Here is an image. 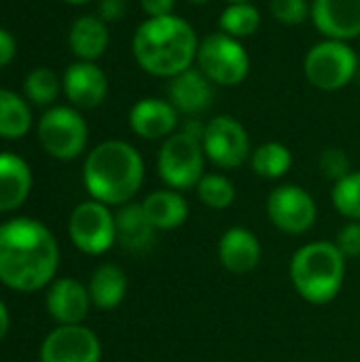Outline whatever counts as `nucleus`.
Wrapping results in <instances>:
<instances>
[{"label":"nucleus","mask_w":360,"mask_h":362,"mask_svg":"<svg viewBox=\"0 0 360 362\" xmlns=\"http://www.w3.org/2000/svg\"><path fill=\"white\" fill-rule=\"evenodd\" d=\"M346 278V257L335 242H312L301 246L291 261L295 291L314 305L331 303Z\"/></svg>","instance_id":"obj_4"},{"label":"nucleus","mask_w":360,"mask_h":362,"mask_svg":"<svg viewBox=\"0 0 360 362\" xmlns=\"http://www.w3.org/2000/svg\"><path fill=\"white\" fill-rule=\"evenodd\" d=\"M199 38L189 21L178 15L149 17L134 34L132 51L138 66L161 78H172L195 62Z\"/></svg>","instance_id":"obj_2"},{"label":"nucleus","mask_w":360,"mask_h":362,"mask_svg":"<svg viewBox=\"0 0 360 362\" xmlns=\"http://www.w3.org/2000/svg\"><path fill=\"white\" fill-rule=\"evenodd\" d=\"M320 172L331 178L333 182L346 178L352 170H350V159L342 148H327L320 155Z\"/></svg>","instance_id":"obj_31"},{"label":"nucleus","mask_w":360,"mask_h":362,"mask_svg":"<svg viewBox=\"0 0 360 362\" xmlns=\"http://www.w3.org/2000/svg\"><path fill=\"white\" fill-rule=\"evenodd\" d=\"M89 305V291L72 278L55 280L47 293V310L59 325H81L87 318Z\"/></svg>","instance_id":"obj_17"},{"label":"nucleus","mask_w":360,"mask_h":362,"mask_svg":"<svg viewBox=\"0 0 360 362\" xmlns=\"http://www.w3.org/2000/svg\"><path fill=\"white\" fill-rule=\"evenodd\" d=\"M195 189L199 202L212 210H225L236 202V187L223 174H204Z\"/></svg>","instance_id":"obj_27"},{"label":"nucleus","mask_w":360,"mask_h":362,"mask_svg":"<svg viewBox=\"0 0 360 362\" xmlns=\"http://www.w3.org/2000/svg\"><path fill=\"white\" fill-rule=\"evenodd\" d=\"M269 11L274 19H278L284 25H299L310 15L308 0H272Z\"/></svg>","instance_id":"obj_30"},{"label":"nucleus","mask_w":360,"mask_h":362,"mask_svg":"<svg viewBox=\"0 0 360 362\" xmlns=\"http://www.w3.org/2000/svg\"><path fill=\"white\" fill-rule=\"evenodd\" d=\"M102 348L83 325H59L40 348V362H100Z\"/></svg>","instance_id":"obj_12"},{"label":"nucleus","mask_w":360,"mask_h":362,"mask_svg":"<svg viewBox=\"0 0 360 362\" xmlns=\"http://www.w3.org/2000/svg\"><path fill=\"white\" fill-rule=\"evenodd\" d=\"M140 6L149 17H166L172 15L176 0H140Z\"/></svg>","instance_id":"obj_33"},{"label":"nucleus","mask_w":360,"mask_h":362,"mask_svg":"<svg viewBox=\"0 0 360 362\" xmlns=\"http://www.w3.org/2000/svg\"><path fill=\"white\" fill-rule=\"evenodd\" d=\"M310 17L325 38L348 42L360 36V0H314Z\"/></svg>","instance_id":"obj_13"},{"label":"nucleus","mask_w":360,"mask_h":362,"mask_svg":"<svg viewBox=\"0 0 360 362\" xmlns=\"http://www.w3.org/2000/svg\"><path fill=\"white\" fill-rule=\"evenodd\" d=\"M64 93L79 108H95L108 93V78L93 62H74L64 74Z\"/></svg>","instance_id":"obj_15"},{"label":"nucleus","mask_w":360,"mask_h":362,"mask_svg":"<svg viewBox=\"0 0 360 362\" xmlns=\"http://www.w3.org/2000/svg\"><path fill=\"white\" fill-rule=\"evenodd\" d=\"M32 123L28 104L13 91L0 89V138H21Z\"/></svg>","instance_id":"obj_24"},{"label":"nucleus","mask_w":360,"mask_h":362,"mask_svg":"<svg viewBox=\"0 0 360 362\" xmlns=\"http://www.w3.org/2000/svg\"><path fill=\"white\" fill-rule=\"evenodd\" d=\"M142 208L157 231L178 229L189 218L187 199L174 189H161V191L146 195L142 202Z\"/></svg>","instance_id":"obj_21"},{"label":"nucleus","mask_w":360,"mask_h":362,"mask_svg":"<svg viewBox=\"0 0 360 362\" xmlns=\"http://www.w3.org/2000/svg\"><path fill=\"white\" fill-rule=\"evenodd\" d=\"M59 250L51 231L32 218L0 227V282L15 291H38L57 272Z\"/></svg>","instance_id":"obj_1"},{"label":"nucleus","mask_w":360,"mask_h":362,"mask_svg":"<svg viewBox=\"0 0 360 362\" xmlns=\"http://www.w3.org/2000/svg\"><path fill=\"white\" fill-rule=\"evenodd\" d=\"M89 195L104 206H123L134 199L144 180V161L140 153L123 140L98 144L83 168Z\"/></svg>","instance_id":"obj_3"},{"label":"nucleus","mask_w":360,"mask_h":362,"mask_svg":"<svg viewBox=\"0 0 360 362\" xmlns=\"http://www.w3.org/2000/svg\"><path fill=\"white\" fill-rule=\"evenodd\" d=\"M155 227L144 214L142 204H123L115 214V233L117 242L129 252H144L155 242Z\"/></svg>","instance_id":"obj_19"},{"label":"nucleus","mask_w":360,"mask_h":362,"mask_svg":"<svg viewBox=\"0 0 360 362\" xmlns=\"http://www.w3.org/2000/svg\"><path fill=\"white\" fill-rule=\"evenodd\" d=\"M219 261L231 274H248L261 261V244L257 235L244 227H231L219 242Z\"/></svg>","instance_id":"obj_18"},{"label":"nucleus","mask_w":360,"mask_h":362,"mask_svg":"<svg viewBox=\"0 0 360 362\" xmlns=\"http://www.w3.org/2000/svg\"><path fill=\"white\" fill-rule=\"evenodd\" d=\"M267 216L282 233L301 235L316 223V202L303 187L282 185L267 197Z\"/></svg>","instance_id":"obj_11"},{"label":"nucleus","mask_w":360,"mask_h":362,"mask_svg":"<svg viewBox=\"0 0 360 362\" xmlns=\"http://www.w3.org/2000/svg\"><path fill=\"white\" fill-rule=\"evenodd\" d=\"M227 4H244V2H252V0H225Z\"/></svg>","instance_id":"obj_37"},{"label":"nucleus","mask_w":360,"mask_h":362,"mask_svg":"<svg viewBox=\"0 0 360 362\" xmlns=\"http://www.w3.org/2000/svg\"><path fill=\"white\" fill-rule=\"evenodd\" d=\"M178 125V110L168 100L144 98L129 110V127L144 140L170 138Z\"/></svg>","instance_id":"obj_16"},{"label":"nucleus","mask_w":360,"mask_h":362,"mask_svg":"<svg viewBox=\"0 0 360 362\" xmlns=\"http://www.w3.org/2000/svg\"><path fill=\"white\" fill-rule=\"evenodd\" d=\"M335 246L346 259H356L360 257V221L348 223L335 240Z\"/></svg>","instance_id":"obj_32"},{"label":"nucleus","mask_w":360,"mask_h":362,"mask_svg":"<svg viewBox=\"0 0 360 362\" xmlns=\"http://www.w3.org/2000/svg\"><path fill=\"white\" fill-rule=\"evenodd\" d=\"M202 146L206 157L223 170L240 168L250 157V138L244 125L229 115L214 117L206 123Z\"/></svg>","instance_id":"obj_9"},{"label":"nucleus","mask_w":360,"mask_h":362,"mask_svg":"<svg viewBox=\"0 0 360 362\" xmlns=\"http://www.w3.org/2000/svg\"><path fill=\"white\" fill-rule=\"evenodd\" d=\"M70 49L81 62L98 59L108 47V30L106 21L95 15L79 17L70 28Z\"/></svg>","instance_id":"obj_22"},{"label":"nucleus","mask_w":360,"mask_h":362,"mask_svg":"<svg viewBox=\"0 0 360 362\" xmlns=\"http://www.w3.org/2000/svg\"><path fill=\"white\" fill-rule=\"evenodd\" d=\"M87 136L85 119L68 106H55L38 121V140L42 148L62 161L79 157L85 151Z\"/></svg>","instance_id":"obj_8"},{"label":"nucleus","mask_w":360,"mask_h":362,"mask_svg":"<svg viewBox=\"0 0 360 362\" xmlns=\"http://www.w3.org/2000/svg\"><path fill=\"white\" fill-rule=\"evenodd\" d=\"M168 102L178 110V115H202L214 102V83L199 68H187L170 78Z\"/></svg>","instance_id":"obj_14"},{"label":"nucleus","mask_w":360,"mask_h":362,"mask_svg":"<svg viewBox=\"0 0 360 362\" xmlns=\"http://www.w3.org/2000/svg\"><path fill=\"white\" fill-rule=\"evenodd\" d=\"M221 32L233 36V38H246L252 36L261 25V13L252 2L244 4H227V8L219 17Z\"/></svg>","instance_id":"obj_26"},{"label":"nucleus","mask_w":360,"mask_h":362,"mask_svg":"<svg viewBox=\"0 0 360 362\" xmlns=\"http://www.w3.org/2000/svg\"><path fill=\"white\" fill-rule=\"evenodd\" d=\"M64 2H68V4H85L89 0H64Z\"/></svg>","instance_id":"obj_38"},{"label":"nucleus","mask_w":360,"mask_h":362,"mask_svg":"<svg viewBox=\"0 0 360 362\" xmlns=\"http://www.w3.org/2000/svg\"><path fill=\"white\" fill-rule=\"evenodd\" d=\"M250 165L261 178L276 180V178H282L291 170L293 155L282 142H265L252 151Z\"/></svg>","instance_id":"obj_25"},{"label":"nucleus","mask_w":360,"mask_h":362,"mask_svg":"<svg viewBox=\"0 0 360 362\" xmlns=\"http://www.w3.org/2000/svg\"><path fill=\"white\" fill-rule=\"evenodd\" d=\"M189 2H191V4H197V6H199V4H208L210 0H189Z\"/></svg>","instance_id":"obj_39"},{"label":"nucleus","mask_w":360,"mask_h":362,"mask_svg":"<svg viewBox=\"0 0 360 362\" xmlns=\"http://www.w3.org/2000/svg\"><path fill=\"white\" fill-rule=\"evenodd\" d=\"M125 13V0H102L100 2V19L102 21H117Z\"/></svg>","instance_id":"obj_34"},{"label":"nucleus","mask_w":360,"mask_h":362,"mask_svg":"<svg viewBox=\"0 0 360 362\" xmlns=\"http://www.w3.org/2000/svg\"><path fill=\"white\" fill-rule=\"evenodd\" d=\"M195 62L199 70L221 87H236L250 72V57L244 45L225 32L204 36L197 45Z\"/></svg>","instance_id":"obj_5"},{"label":"nucleus","mask_w":360,"mask_h":362,"mask_svg":"<svg viewBox=\"0 0 360 362\" xmlns=\"http://www.w3.org/2000/svg\"><path fill=\"white\" fill-rule=\"evenodd\" d=\"M359 70L356 51L344 40L325 38L316 42L303 59V72L312 87L320 91L344 89Z\"/></svg>","instance_id":"obj_6"},{"label":"nucleus","mask_w":360,"mask_h":362,"mask_svg":"<svg viewBox=\"0 0 360 362\" xmlns=\"http://www.w3.org/2000/svg\"><path fill=\"white\" fill-rule=\"evenodd\" d=\"M70 240L85 255H102L117 242L115 216L100 202H83L70 214Z\"/></svg>","instance_id":"obj_10"},{"label":"nucleus","mask_w":360,"mask_h":362,"mask_svg":"<svg viewBox=\"0 0 360 362\" xmlns=\"http://www.w3.org/2000/svg\"><path fill=\"white\" fill-rule=\"evenodd\" d=\"M6 331H8V312H6L4 303L0 301V341L6 335Z\"/></svg>","instance_id":"obj_36"},{"label":"nucleus","mask_w":360,"mask_h":362,"mask_svg":"<svg viewBox=\"0 0 360 362\" xmlns=\"http://www.w3.org/2000/svg\"><path fill=\"white\" fill-rule=\"evenodd\" d=\"M331 199L342 216L350 221H360V170L350 172L346 178L333 185Z\"/></svg>","instance_id":"obj_28"},{"label":"nucleus","mask_w":360,"mask_h":362,"mask_svg":"<svg viewBox=\"0 0 360 362\" xmlns=\"http://www.w3.org/2000/svg\"><path fill=\"white\" fill-rule=\"evenodd\" d=\"M32 187V172L28 163L13 155L0 153V212L19 208Z\"/></svg>","instance_id":"obj_20"},{"label":"nucleus","mask_w":360,"mask_h":362,"mask_svg":"<svg viewBox=\"0 0 360 362\" xmlns=\"http://www.w3.org/2000/svg\"><path fill=\"white\" fill-rule=\"evenodd\" d=\"M89 297H91V303L100 310H112L117 308L123 299H125V293H127V278L123 274L121 267L112 265V263H106V265H100L91 280H89Z\"/></svg>","instance_id":"obj_23"},{"label":"nucleus","mask_w":360,"mask_h":362,"mask_svg":"<svg viewBox=\"0 0 360 362\" xmlns=\"http://www.w3.org/2000/svg\"><path fill=\"white\" fill-rule=\"evenodd\" d=\"M23 91L34 104H51L59 93V78L49 68H36L25 76Z\"/></svg>","instance_id":"obj_29"},{"label":"nucleus","mask_w":360,"mask_h":362,"mask_svg":"<svg viewBox=\"0 0 360 362\" xmlns=\"http://www.w3.org/2000/svg\"><path fill=\"white\" fill-rule=\"evenodd\" d=\"M15 57V38L0 28V68L6 66Z\"/></svg>","instance_id":"obj_35"},{"label":"nucleus","mask_w":360,"mask_h":362,"mask_svg":"<svg viewBox=\"0 0 360 362\" xmlns=\"http://www.w3.org/2000/svg\"><path fill=\"white\" fill-rule=\"evenodd\" d=\"M206 153L202 140L178 132L163 140L157 157V170L161 180L174 191H187L197 187L204 176Z\"/></svg>","instance_id":"obj_7"}]
</instances>
